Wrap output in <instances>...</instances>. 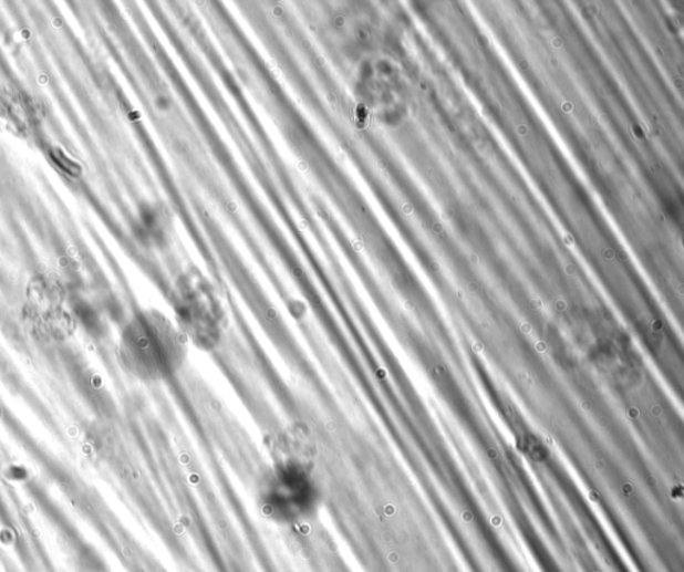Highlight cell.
<instances>
[{
    "instance_id": "6da1fadb",
    "label": "cell",
    "mask_w": 684,
    "mask_h": 572,
    "mask_svg": "<svg viewBox=\"0 0 684 572\" xmlns=\"http://www.w3.org/2000/svg\"><path fill=\"white\" fill-rule=\"evenodd\" d=\"M122 357L127 368L142 381L165 382L183 368L187 357V340L164 314H139L126 327Z\"/></svg>"
},
{
    "instance_id": "7a4b0ae2",
    "label": "cell",
    "mask_w": 684,
    "mask_h": 572,
    "mask_svg": "<svg viewBox=\"0 0 684 572\" xmlns=\"http://www.w3.org/2000/svg\"><path fill=\"white\" fill-rule=\"evenodd\" d=\"M273 505L290 511L308 509L313 503L314 490L311 480L302 469L287 467L276 474L272 481Z\"/></svg>"
}]
</instances>
